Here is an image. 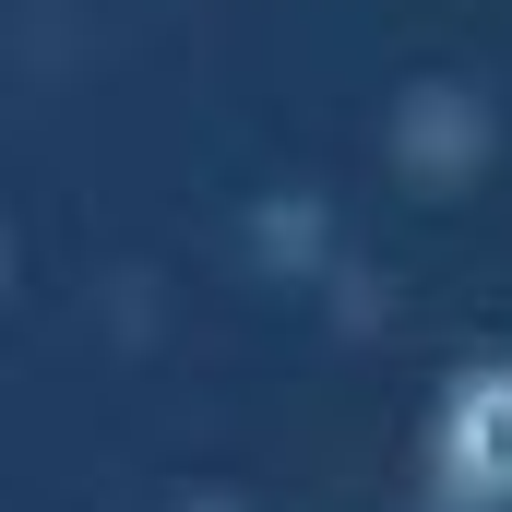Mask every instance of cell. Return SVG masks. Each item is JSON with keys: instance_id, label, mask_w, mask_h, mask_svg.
Instances as JSON below:
<instances>
[{"instance_id": "1", "label": "cell", "mask_w": 512, "mask_h": 512, "mask_svg": "<svg viewBox=\"0 0 512 512\" xmlns=\"http://www.w3.org/2000/svg\"><path fill=\"white\" fill-rule=\"evenodd\" d=\"M429 477H441V501H477V512L512 501V370H465L453 382L441 429H429Z\"/></svg>"}]
</instances>
